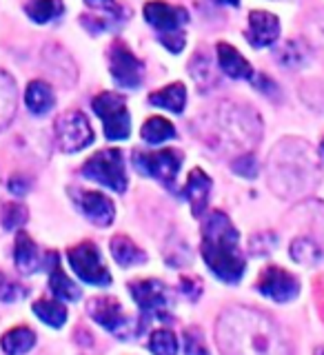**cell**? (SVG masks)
Returning <instances> with one entry per match:
<instances>
[{"instance_id":"obj_10","label":"cell","mask_w":324,"mask_h":355,"mask_svg":"<svg viewBox=\"0 0 324 355\" xmlns=\"http://www.w3.org/2000/svg\"><path fill=\"white\" fill-rule=\"evenodd\" d=\"M129 291L136 300V304L140 306L142 313H155L162 318V313L169 311V288H167L160 280H140V282H131Z\"/></svg>"},{"instance_id":"obj_33","label":"cell","mask_w":324,"mask_h":355,"mask_svg":"<svg viewBox=\"0 0 324 355\" xmlns=\"http://www.w3.org/2000/svg\"><path fill=\"white\" fill-rule=\"evenodd\" d=\"M22 293H25V288L18 282H14L7 275H0V300L3 302H14V300L22 297Z\"/></svg>"},{"instance_id":"obj_35","label":"cell","mask_w":324,"mask_h":355,"mask_svg":"<svg viewBox=\"0 0 324 355\" xmlns=\"http://www.w3.org/2000/svg\"><path fill=\"white\" fill-rule=\"evenodd\" d=\"M167 49L171 53H180L185 49V33L180 31H171V33H162V40H160Z\"/></svg>"},{"instance_id":"obj_18","label":"cell","mask_w":324,"mask_h":355,"mask_svg":"<svg viewBox=\"0 0 324 355\" xmlns=\"http://www.w3.org/2000/svg\"><path fill=\"white\" fill-rule=\"evenodd\" d=\"M25 105L29 107L31 114L44 116L56 105L53 89L47 83H44V80H31L27 85V89H25Z\"/></svg>"},{"instance_id":"obj_1","label":"cell","mask_w":324,"mask_h":355,"mask_svg":"<svg viewBox=\"0 0 324 355\" xmlns=\"http://www.w3.org/2000/svg\"><path fill=\"white\" fill-rule=\"evenodd\" d=\"M218 342L225 355H291L273 322L249 309H233L220 318Z\"/></svg>"},{"instance_id":"obj_31","label":"cell","mask_w":324,"mask_h":355,"mask_svg":"<svg viewBox=\"0 0 324 355\" xmlns=\"http://www.w3.org/2000/svg\"><path fill=\"white\" fill-rule=\"evenodd\" d=\"M185 355H211L200 331L196 329L185 331Z\"/></svg>"},{"instance_id":"obj_34","label":"cell","mask_w":324,"mask_h":355,"mask_svg":"<svg viewBox=\"0 0 324 355\" xmlns=\"http://www.w3.org/2000/svg\"><path fill=\"white\" fill-rule=\"evenodd\" d=\"M233 171L242 178H255L258 175V164H255V158L251 153H244L236 162H233Z\"/></svg>"},{"instance_id":"obj_38","label":"cell","mask_w":324,"mask_h":355,"mask_svg":"<svg viewBox=\"0 0 324 355\" xmlns=\"http://www.w3.org/2000/svg\"><path fill=\"white\" fill-rule=\"evenodd\" d=\"M218 5H227V7H240V0H216Z\"/></svg>"},{"instance_id":"obj_24","label":"cell","mask_w":324,"mask_h":355,"mask_svg":"<svg viewBox=\"0 0 324 355\" xmlns=\"http://www.w3.org/2000/svg\"><path fill=\"white\" fill-rule=\"evenodd\" d=\"M111 255H114V260L120 266H133V264H142L147 260V253L127 236H116L111 240Z\"/></svg>"},{"instance_id":"obj_37","label":"cell","mask_w":324,"mask_h":355,"mask_svg":"<svg viewBox=\"0 0 324 355\" xmlns=\"http://www.w3.org/2000/svg\"><path fill=\"white\" fill-rule=\"evenodd\" d=\"M9 189H11V191H14L16 196H20V193H25V191H27V184H25V180H18V178H11Z\"/></svg>"},{"instance_id":"obj_2","label":"cell","mask_w":324,"mask_h":355,"mask_svg":"<svg viewBox=\"0 0 324 355\" xmlns=\"http://www.w3.org/2000/svg\"><path fill=\"white\" fill-rule=\"evenodd\" d=\"M203 258L211 273L222 282L236 284L244 273V260L238 251V231L222 211H214L203 225Z\"/></svg>"},{"instance_id":"obj_14","label":"cell","mask_w":324,"mask_h":355,"mask_svg":"<svg viewBox=\"0 0 324 355\" xmlns=\"http://www.w3.org/2000/svg\"><path fill=\"white\" fill-rule=\"evenodd\" d=\"M280 36V20L275 14L269 11H251L249 14V29H247V40L251 47L262 49L273 44Z\"/></svg>"},{"instance_id":"obj_40","label":"cell","mask_w":324,"mask_h":355,"mask_svg":"<svg viewBox=\"0 0 324 355\" xmlns=\"http://www.w3.org/2000/svg\"><path fill=\"white\" fill-rule=\"evenodd\" d=\"M322 153H324V140H322Z\"/></svg>"},{"instance_id":"obj_5","label":"cell","mask_w":324,"mask_h":355,"mask_svg":"<svg viewBox=\"0 0 324 355\" xmlns=\"http://www.w3.org/2000/svg\"><path fill=\"white\" fill-rule=\"evenodd\" d=\"M96 116L105 122V136L109 140H125L131 133V118L127 100L120 94L103 92L92 100Z\"/></svg>"},{"instance_id":"obj_12","label":"cell","mask_w":324,"mask_h":355,"mask_svg":"<svg viewBox=\"0 0 324 355\" xmlns=\"http://www.w3.org/2000/svg\"><path fill=\"white\" fill-rule=\"evenodd\" d=\"M258 291L273 302H289L300 293V282L293 273H289L280 266H269L258 282Z\"/></svg>"},{"instance_id":"obj_13","label":"cell","mask_w":324,"mask_h":355,"mask_svg":"<svg viewBox=\"0 0 324 355\" xmlns=\"http://www.w3.org/2000/svg\"><path fill=\"white\" fill-rule=\"evenodd\" d=\"M142 16H144V20H147L153 29H158L162 33L180 31V27L189 22L187 9L160 3V0H151V3L144 5Z\"/></svg>"},{"instance_id":"obj_25","label":"cell","mask_w":324,"mask_h":355,"mask_svg":"<svg viewBox=\"0 0 324 355\" xmlns=\"http://www.w3.org/2000/svg\"><path fill=\"white\" fill-rule=\"evenodd\" d=\"M171 138H176V127L162 116H153L142 125V140H147L149 144H160Z\"/></svg>"},{"instance_id":"obj_32","label":"cell","mask_w":324,"mask_h":355,"mask_svg":"<svg viewBox=\"0 0 324 355\" xmlns=\"http://www.w3.org/2000/svg\"><path fill=\"white\" fill-rule=\"evenodd\" d=\"M27 220V211L22 205H5L3 207V225L5 229H16Z\"/></svg>"},{"instance_id":"obj_39","label":"cell","mask_w":324,"mask_h":355,"mask_svg":"<svg viewBox=\"0 0 324 355\" xmlns=\"http://www.w3.org/2000/svg\"><path fill=\"white\" fill-rule=\"evenodd\" d=\"M316 355H324V349H318V351H316Z\"/></svg>"},{"instance_id":"obj_15","label":"cell","mask_w":324,"mask_h":355,"mask_svg":"<svg viewBox=\"0 0 324 355\" xmlns=\"http://www.w3.org/2000/svg\"><path fill=\"white\" fill-rule=\"evenodd\" d=\"M78 207L87 216V220H92L96 227H109L114 222L116 207L114 202L100 191H85L78 198Z\"/></svg>"},{"instance_id":"obj_26","label":"cell","mask_w":324,"mask_h":355,"mask_svg":"<svg viewBox=\"0 0 324 355\" xmlns=\"http://www.w3.org/2000/svg\"><path fill=\"white\" fill-rule=\"evenodd\" d=\"M33 313H36L44 324H49L53 329H60L67 322V309L58 300H38V302H33Z\"/></svg>"},{"instance_id":"obj_8","label":"cell","mask_w":324,"mask_h":355,"mask_svg":"<svg viewBox=\"0 0 324 355\" xmlns=\"http://www.w3.org/2000/svg\"><path fill=\"white\" fill-rule=\"evenodd\" d=\"M182 155L173 149H162V151H136L133 153V166L142 173L155 178V180L164 182L171 187L178 171H180Z\"/></svg>"},{"instance_id":"obj_23","label":"cell","mask_w":324,"mask_h":355,"mask_svg":"<svg viewBox=\"0 0 324 355\" xmlns=\"http://www.w3.org/2000/svg\"><path fill=\"white\" fill-rule=\"evenodd\" d=\"M36 344V333H33L29 327H16L7 331L3 340H0V347L7 355H25L33 349Z\"/></svg>"},{"instance_id":"obj_36","label":"cell","mask_w":324,"mask_h":355,"mask_svg":"<svg viewBox=\"0 0 324 355\" xmlns=\"http://www.w3.org/2000/svg\"><path fill=\"white\" fill-rule=\"evenodd\" d=\"M180 286H182V291H185L189 297H198L200 291H203V284H200L198 280H191V277H182Z\"/></svg>"},{"instance_id":"obj_4","label":"cell","mask_w":324,"mask_h":355,"mask_svg":"<svg viewBox=\"0 0 324 355\" xmlns=\"http://www.w3.org/2000/svg\"><path fill=\"white\" fill-rule=\"evenodd\" d=\"M83 175L89 180L100 182L114 191L122 193L127 189V171H125V158L120 149H105L98 151L89 158L83 166Z\"/></svg>"},{"instance_id":"obj_7","label":"cell","mask_w":324,"mask_h":355,"mask_svg":"<svg viewBox=\"0 0 324 355\" xmlns=\"http://www.w3.org/2000/svg\"><path fill=\"white\" fill-rule=\"evenodd\" d=\"M69 264L74 273L80 277V280L94 284V286H107L111 284V273L103 264V258H100V251L96 244L92 242H80L76 244L74 249H69Z\"/></svg>"},{"instance_id":"obj_27","label":"cell","mask_w":324,"mask_h":355,"mask_svg":"<svg viewBox=\"0 0 324 355\" xmlns=\"http://www.w3.org/2000/svg\"><path fill=\"white\" fill-rule=\"evenodd\" d=\"M62 0H29L25 11L27 16L38 22V25H44V22H49L53 18H58L62 14Z\"/></svg>"},{"instance_id":"obj_9","label":"cell","mask_w":324,"mask_h":355,"mask_svg":"<svg viewBox=\"0 0 324 355\" xmlns=\"http://www.w3.org/2000/svg\"><path fill=\"white\" fill-rule=\"evenodd\" d=\"M109 71L122 89H138L142 85L144 64L125 42H114L109 49Z\"/></svg>"},{"instance_id":"obj_17","label":"cell","mask_w":324,"mask_h":355,"mask_svg":"<svg viewBox=\"0 0 324 355\" xmlns=\"http://www.w3.org/2000/svg\"><path fill=\"white\" fill-rule=\"evenodd\" d=\"M211 178L203 171V169H194L187 178V187H185V198L191 202V211L194 216H203L207 202H209V196H211Z\"/></svg>"},{"instance_id":"obj_30","label":"cell","mask_w":324,"mask_h":355,"mask_svg":"<svg viewBox=\"0 0 324 355\" xmlns=\"http://www.w3.org/2000/svg\"><path fill=\"white\" fill-rule=\"evenodd\" d=\"M85 5L105 18L107 29H109V22H120L125 18V11L116 5V0H85Z\"/></svg>"},{"instance_id":"obj_20","label":"cell","mask_w":324,"mask_h":355,"mask_svg":"<svg viewBox=\"0 0 324 355\" xmlns=\"http://www.w3.org/2000/svg\"><path fill=\"white\" fill-rule=\"evenodd\" d=\"M49 286H51V291L56 297H60V300H67V302H76L78 297H80V288H78L69 277H67L60 269V264H58V255L56 253H49Z\"/></svg>"},{"instance_id":"obj_29","label":"cell","mask_w":324,"mask_h":355,"mask_svg":"<svg viewBox=\"0 0 324 355\" xmlns=\"http://www.w3.org/2000/svg\"><path fill=\"white\" fill-rule=\"evenodd\" d=\"M149 349L153 355H178V338L169 329H158L151 333Z\"/></svg>"},{"instance_id":"obj_3","label":"cell","mask_w":324,"mask_h":355,"mask_svg":"<svg viewBox=\"0 0 324 355\" xmlns=\"http://www.w3.org/2000/svg\"><path fill=\"white\" fill-rule=\"evenodd\" d=\"M275 160L289 164V171H273V187L282 196H298L314 187V180H309V173H314V160L307 144H300V151H291L282 142L273 153Z\"/></svg>"},{"instance_id":"obj_22","label":"cell","mask_w":324,"mask_h":355,"mask_svg":"<svg viewBox=\"0 0 324 355\" xmlns=\"http://www.w3.org/2000/svg\"><path fill=\"white\" fill-rule=\"evenodd\" d=\"M18 107V94L11 76L0 71V131L11 125Z\"/></svg>"},{"instance_id":"obj_16","label":"cell","mask_w":324,"mask_h":355,"mask_svg":"<svg viewBox=\"0 0 324 355\" xmlns=\"http://www.w3.org/2000/svg\"><path fill=\"white\" fill-rule=\"evenodd\" d=\"M216 53H218L220 69L227 76L236 78V80H251L253 67L236 47H231V44H227V42H220L216 47Z\"/></svg>"},{"instance_id":"obj_11","label":"cell","mask_w":324,"mask_h":355,"mask_svg":"<svg viewBox=\"0 0 324 355\" xmlns=\"http://www.w3.org/2000/svg\"><path fill=\"white\" fill-rule=\"evenodd\" d=\"M89 315H92L103 329L114 333V336H118V338L127 336L125 331L129 329V318L116 297L103 295V297L92 300V302H89Z\"/></svg>"},{"instance_id":"obj_19","label":"cell","mask_w":324,"mask_h":355,"mask_svg":"<svg viewBox=\"0 0 324 355\" xmlns=\"http://www.w3.org/2000/svg\"><path fill=\"white\" fill-rule=\"evenodd\" d=\"M149 103L153 107L173 111V114H182L185 105H187V87L182 83H171V85L158 89V92H153L149 96Z\"/></svg>"},{"instance_id":"obj_6","label":"cell","mask_w":324,"mask_h":355,"mask_svg":"<svg viewBox=\"0 0 324 355\" xmlns=\"http://www.w3.org/2000/svg\"><path fill=\"white\" fill-rule=\"evenodd\" d=\"M53 133L58 149L65 153H76L94 142V129L83 111H65L53 122Z\"/></svg>"},{"instance_id":"obj_28","label":"cell","mask_w":324,"mask_h":355,"mask_svg":"<svg viewBox=\"0 0 324 355\" xmlns=\"http://www.w3.org/2000/svg\"><path fill=\"white\" fill-rule=\"evenodd\" d=\"M291 258L300 264H316L322 258V249L314 240L309 238H298L291 244Z\"/></svg>"},{"instance_id":"obj_21","label":"cell","mask_w":324,"mask_h":355,"mask_svg":"<svg viewBox=\"0 0 324 355\" xmlns=\"http://www.w3.org/2000/svg\"><path fill=\"white\" fill-rule=\"evenodd\" d=\"M14 258H16V266L22 275H31L38 271L40 260H38V249L33 240L27 236L25 231L18 233L16 238V249H14Z\"/></svg>"}]
</instances>
